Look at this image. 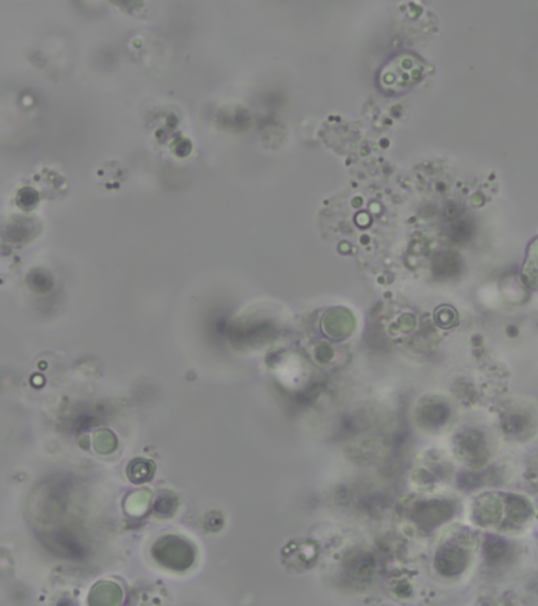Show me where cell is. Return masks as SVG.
<instances>
[{
	"mask_svg": "<svg viewBox=\"0 0 538 606\" xmlns=\"http://www.w3.org/2000/svg\"><path fill=\"white\" fill-rule=\"evenodd\" d=\"M127 473L130 480L134 483H143V482L149 481V479L153 477V464L145 459H136L130 463Z\"/></svg>",
	"mask_w": 538,
	"mask_h": 606,
	"instance_id": "cell-6",
	"label": "cell"
},
{
	"mask_svg": "<svg viewBox=\"0 0 538 606\" xmlns=\"http://www.w3.org/2000/svg\"><path fill=\"white\" fill-rule=\"evenodd\" d=\"M465 565L464 552L458 548H445L437 558V567L442 574L456 575L463 571Z\"/></svg>",
	"mask_w": 538,
	"mask_h": 606,
	"instance_id": "cell-4",
	"label": "cell"
},
{
	"mask_svg": "<svg viewBox=\"0 0 538 606\" xmlns=\"http://www.w3.org/2000/svg\"><path fill=\"white\" fill-rule=\"evenodd\" d=\"M151 554L158 563L176 571H187L195 561L193 545L176 536H165L158 540Z\"/></svg>",
	"mask_w": 538,
	"mask_h": 606,
	"instance_id": "cell-1",
	"label": "cell"
},
{
	"mask_svg": "<svg viewBox=\"0 0 538 606\" xmlns=\"http://www.w3.org/2000/svg\"><path fill=\"white\" fill-rule=\"evenodd\" d=\"M177 509L176 499L170 495H161L155 503V512L161 517H168L175 513Z\"/></svg>",
	"mask_w": 538,
	"mask_h": 606,
	"instance_id": "cell-7",
	"label": "cell"
},
{
	"mask_svg": "<svg viewBox=\"0 0 538 606\" xmlns=\"http://www.w3.org/2000/svg\"><path fill=\"white\" fill-rule=\"evenodd\" d=\"M420 71L422 68L415 57L409 54L403 55L390 63L385 69L382 70L380 85L385 89L394 79L399 77L396 85L392 87V92H402L405 87H411L414 82H418L420 77Z\"/></svg>",
	"mask_w": 538,
	"mask_h": 606,
	"instance_id": "cell-2",
	"label": "cell"
},
{
	"mask_svg": "<svg viewBox=\"0 0 538 606\" xmlns=\"http://www.w3.org/2000/svg\"><path fill=\"white\" fill-rule=\"evenodd\" d=\"M523 278L529 287L538 290V239L529 247L528 256L523 268Z\"/></svg>",
	"mask_w": 538,
	"mask_h": 606,
	"instance_id": "cell-5",
	"label": "cell"
},
{
	"mask_svg": "<svg viewBox=\"0 0 538 606\" xmlns=\"http://www.w3.org/2000/svg\"><path fill=\"white\" fill-rule=\"evenodd\" d=\"M451 511L445 502L429 501L418 505L414 512V518L424 526H432L445 520Z\"/></svg>",
	"mask_w": 538,
	"mask_h": 606,
	"instance_id": "cell-3",
	"label": "cell"
}]
</instances>
